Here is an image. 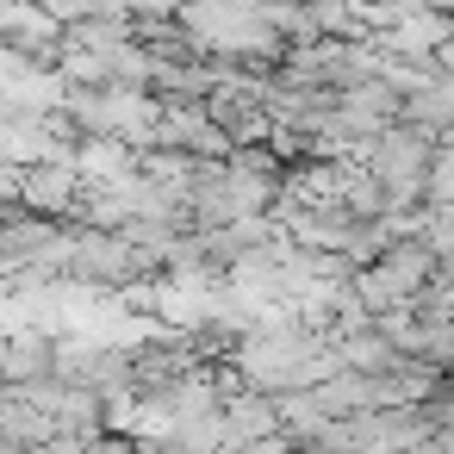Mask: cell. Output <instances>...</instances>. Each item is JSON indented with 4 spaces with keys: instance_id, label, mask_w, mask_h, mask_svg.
I'll return each instance as SVG.
<instances>
[{
    "instance_id": "6da1fadb",
    "label": "cell",
    "mask_w": 454,
    "mask_h": 454,
    "mask_svg": "<svg viewBox=\"0 0 454 454\" xmlns=\"http://www.w3.org/2000/svg\"><path fill=\"white\" fill-rule=\"evenodd\" d=\"M13 206L20 212H38V218H75L82 212V168L75 156H44V162H26L13 175Z\"/></svg>"
},
{
    "instance_id": "7a4b0ae2",
    "label": "cell",
    "mask_w": 454,
    "mask_h": 454,
    "mask_svg": "<svg viewBox=\"0 0 454 454\" xmlns=\"http://www.w3.org/2000/svg\"><path fill=\"white\" fill-rule=\"evenodd\" d=\"M367 268L380 274V286H386L392 299H411V293H423V286L435 280V249L411 231V237H392V243H386Z\"/></svg>"
},
{
    "instance_id": "3957f363",
    "label": "cell",
    "mask_w": 454,
    "mask_h": 454,
    "mask_svg": "<svg viewBox=\"0 0 454 454\" xmlns=\"http://www.w3.org/2000/svg\"><path fill=\"white\" fill-rule=\"evenodd\" d=\"M398 119H404V125H417V131H429V137L442 144V131H454V82H448V75L423 82L417 94H404Z\"/></svg>"
},
{
    "instance_id": "277c9868",
    "label": "cell",
    "mask_w": 454,
    "mask_h": 454,
    "mask_svg": "<svg viewBox=\"0 0 454 454\" xmlns=\"http://www.w3.org/2000/svg\"><path fill=\"white\" fill-rule=\"evenodd\" d=\"M435 75H448V82H454V38H448V44H435Z\"/></svg>"
}]
</instances>
